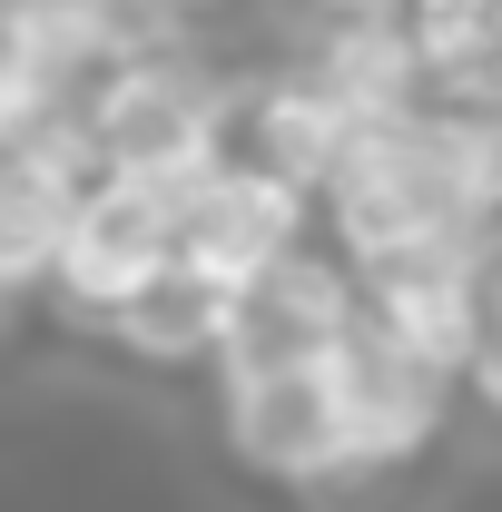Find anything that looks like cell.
Listing matches in <instances>:
<instances>
[{"label": "cell", "mask_w": 502, "mask_h": 512, "mask_svg": "<svg viewBox=\"0 0 502 512\" xmlns=\"http://www.w3.org/2000/svg\"><path fill=\"white\" fill-rule=\"evenodd\" d=\"M79 188H89V158H79L69 128H20V138H0V306H10V316L40 296Z\"/></svg>", "instance_id": "9c48e42d"}, {"label": "cell", "mask_w": 502, "mask_h": 512, "mask_svg": "<svg viewBox=\"0 0 502 512\" xmlns=\"http://www.w3.org/2000/svg\"><path fill=\"white\" fill-rule=\"evenodd\" d=\"M315 237L345 266H384V256H414V247H493V227L473 217V197L443 158L434 99L345 119L335 168L315 178Z\"/></svg>", "instance_id": "6da1fadb"}, {"label": "cell", "mask_w": 502, "mask_h": 512, "mask_svg": "<svg viewBox=\"0 0 502 512\" xmlns=\"http://www.w3.org/2000/svg\"><path fill=\"white\" fill-rule=\"evenodd\" d=\"M188 188H197V178H188ZM188 188L89 168V188H79V207H69V227H60V256H50V276H40V296H50L69 325L99 335L148 276L178 266V197H188Z\"/></svg>", "instance_id": "3957f363"}, {"label": "cell", "mask_w": 502, "mask_h": 512, "mask_svg": "<svg viewBox=\"0 0 502 512\" xmlns=\"http://www.w3.org/2000/svg\"><path fill=\"white\" fill-rule=\"evenodd\" d=\"M404 20H414L424 99L502 119V0H453V10H404Z\"/></svg>", "instance_id": "8fae6325"}, {"label": "cell", "mask_w": 502, "mask_h": 512, "mask_svg": "<svg viewBox=\"0 0 502 512\" xmlns=\"http://www.w3.org/2000/svg\"><path fill=\"white\" fill-rule=\"evenodd\" d=\"M483 325L502 335V227H493V247H483Z\"/></svg>", "instance_id": "4fadbf2b"}, {"label": "cell", "mask_w": 502, "mask_h": 512, "mask_svg": "<svg viewBox=\"0 0 502 512\" xmlns=\"http://www.w3.org/2000/svg\"><path fill=\"white\" fill-rule=\"evenodd\" d=\"M355 335V266L306 237V247L247 266L237 286H217V365L207 375H247V365H335V345Z\"/></svg>", "instance_id": "5b68a950"}, {"label": "cell", "mask_w": 502, "mask_h": 512, "mask_svg": "<svg viewBox=\"0 0 502 512\" xmlns=\"http://www.w3.org/2000/svg\"><path fill=\"white\" fill-rule=\"evenodd\" d=\"M217 444L237 473L276 483V493H365L345 463V404H335V365H247L217 375Z\"/></svg>", "instance_id": "277c9868"}, {"label": "cell", "mask_w": 502, "mask_h": 512, "mask_svg": "<svg viewBox=\"0 0 502 512\" xmlns=\"http://www.w3.org/2000/svg\"><path fill=\"white\" fill-rule=\"evenodd\" d=\"M227 109H237V69L188 30V40L119 50V60L79 89L69 138H79V158H89V168H109V178L188 188L197 168H217V158H227Z\"/></svg>", "instance_id": "7a4b0ae2"}, {"label": "cell", "mask_w": 502, "mask_h": 512, "mask_svg": "<svg viewBox=\"0 0 502 512\" xmlns=\"http://www.w3.org/2000/svg\"><path fill=\"white\" fill-rule=\"evenodd\" d=\"M335 404H345V463H355L365 493L394 483V473H414L453 434V414H463L453 404V375L424 365V355H404V345H384L365 316L335 345Z\"/></svg>", "instance_id": "8992f818"}, {"label": "cell", "mask_w": 502, "mask_h": 512, "mask_svg": "<svg viewBox=\"0 0 502 512\" xmlns=\"http://www.w3.org/2000/svg\"><path fill=\"white\" fill-rule=\"evenodd\" d=\"M394 10H453V0H394Z\"/></svg>", "instance_id": "5bb4252c"}, {"label": "cell", "mask_w": 502, "mask_h": 512, "mask_svg": "<svg viewBox=\"0 0 502 512\" xmlns=\"http://www.w3.org/2000/svg\"><path fill=\"white\" fill-rule=\"evenodd\" d=\"M99 335L119 345L128 365H148V375H207V365H217V286L188 276V266H168V276H148Z\"/></svg>", "instance_id": "30bf717a"}, {"label": "cell", "mask_w": 502, "mask_h": 512, "mask_svg": "<svg viewBox=\"0 0 502 512\" xmlns=\"http://www.w3.org/2000/svg\"><path fill=\"white\" fill-rule=\"evenodd\" d=\"M306 237H315V188H296L266 158H237V148L217 168H197V188L178 197V266L207 286H237L247 266L306 247Z\"/></svg>", "instance_id": "52a82bcc"}, {"label": "cell", "mask_w": 502, "mask_h": 512, "mask_svg": "<svg viewBox=\"0 0 502 512\" xmlns=\"http://www.w3.org/2000/svg\"><path fill=\"white\" fill-rule=\"evenodd\" d=\"M355 316L384 345L463 375V355L483 345V247H414L384 266H355Z\"/></svg>", "instance_id": "ba28073f"}, {"label": "cell", "mask_w": 502, "mask_h": 512, "mask_svg": "<svg viewBox=\"0 0 502 512\" xmlns=\"http://www.w3.org/2000/svg\"><path fill=\"white\" fill-rule=\"evenodd\" d=\"M453 404L463 414H483V424H502V335L483 325V345L463 355V375H453Z\"/></svg>", "instance_id": "7c38bea8"}]
</instances>
